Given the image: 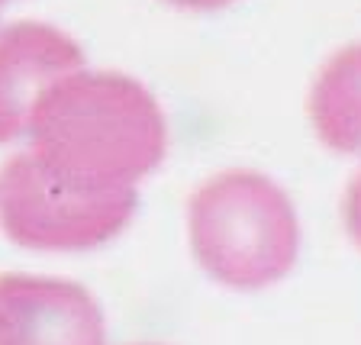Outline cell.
<instances>
[{"label": "cell", "mask_w": 361, "mask_h": 345, "mask_svg": "<svg viewBox=\"0 0 361 345\" xmlns=\"http://www.w3.org/2000/svg\"><path fill=\"white\" fill-rule=\"evenodd\" d=\"M30 155L78 190H135L168 149L165 113L152 90L120 71L78 68L39 97Z\"/></svg>", "instance_id": "6da1fadb"}, {"label": "cell", "mask_w": 361, "mask_h": 345, "mask_svg": "<svg viewBox=\"0 0 361 345\" xmlns=\"http://www.w3.org/2000/svg\"><path fill=\"white\" fill-rule=\"evenodd\" d=\"M188 239L197 265L216 284L262 291L293 268L300 223L290 197L268 174L233 168L190 194Z\"/></svg>", "instance_id": "7a4b0ae2"}, {"label": "cell", "mask_w": 361, "mask_h": 345, "mask_svg": "<svg viewBox=\"0 0 361 345\" xmlns=\"http://www.w3.org/2000/svg\"><path fill=\"white\" fill-rule=\"evenodd\" d=\"M0 345H106L104 310L75 281L0 274Z\"/></svg>", "instance_id": "277c9868"}, {"label": "cell", "mask_w": 361, "mask_h": 345, "mask_svg": "<svg viewBox=\"0 0 361 345\" xmlns=\"http://www.w3.org/2000/svg\"><path fill=\"white\" fill-rule=\"evenodd\" d=\"M84 68V52L59 26L20 20L0 30V145L26 135L39 97Z\"/></svg>", "instance_id": "5b68a950"}, {"label": "cell", "mask_w": 361, "mask_h": 345, "mask_svg": "<svg viewBox=\"0 0 361 345\" xmlns=\"http://www.w3.org/2000/svg\"><path fill=\"white\" fill-rule=\"evenodd\" d=\"M135 213V190H78L16 152L0 165V233L32 252H87L116 239Z\"/></svg>", "instance_id": "3957f363"}, {"label": "cell", "mask_w": 361, "mask_h": 345, "mask_svg": "<svg viewBox=\"0 0 361 345\" xmlns=\"http://www.w3.org/2000/svg\"><path fill=\"white\" fill-rule=\"evenodd\" d=\"M342 217H345V229L352 242L361 248V168L355 171L352 184L345 190V203H342Z\"/></svg>", "instance_id": "52a82bcc"}, {"label": "cell", "mask_w": 361, "mask_h": 345, "mask_svg": "<svg viewBox=\"0 0 361 345\" xmlns=\"http://www.w3.org/2000/svg\"><path fill=\"white\" fill-rule=\"evenodd\" d=\"M310 123L332 152H361V42L336 52L310 90Z\"/></svg>", "instance_id": "8992f818"}, {"label": "cell", "mask_w": 361, "mask_h": 345, "mask_svg": "<svg viewBox=\"0 0 361 345\" xmlns=\"http://www.w3.org/2000/svg\"><path fill=\"white\" fill-rule=\"evenodd\" d=\"M168 4L184 10H219V7H229L233 0H168Z\"/></svg>", "instance_id": "ba28073f"}, {"label": "cell", "mask_w": 361, "mask_h": 345, "mask_svg": "<svg viewBox=\"0 0 361 345\" xmlns=\"http://www.w3.org/2000/svg\"><path fill=\"white\" fill-rule=\"evenodd\" d=\"M4 4H7V0H0V10H4Z\"/></svg>", "instance_id": "9c48e42d"}]
</instances>
